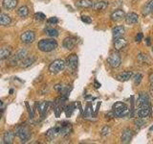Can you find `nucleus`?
I'll use <instances>...</instances> for the list:
<instances>
[{
  "mask_svg": "<svg viewBox=\"0 0 153 144\" xmlns=\"http://www.w3.org/2000/svg\"><path fill=\"white\" fill-rule=\"evenodd\" d=\"M11 56H12V48L11 47L0 48V61L7 60Z\"/></svg>",
  "mask_w": 153,
  "mask_h": 144,
  "instance_id": "aec40b11",
  "label": "nucleus"
},
{
  "mask_svg": "<svg viewBox=\"0 0 153 144\" xmlns=\"http://www.w3.org/2000/svg\"><path fill=\"white\" fill-rule=\"evenodd\" d=\"M80 19H81V21L86 23V24H90V23H92V19H91L90 16H80Z\"/></svg>",
  "mask_w": 153,
  "mask_h": 144,
  "instance_id": "c9c22d12",
  "label": "nucleus"
},
{
  "mask_svg": "<svg viewBox=\"0 0 153 144\" xmlns=\"http://www.w3.org/2000/svg\"><path fill=\"white\" fill-rule=\"evenodd\" d=\"M110 131H111V129H110L109 126H104L102 129V131H100V134H102V136H106L107 134H109Z\"/></svg>",
  "mask_w": 153,
  "mask_h": 144,
  "instance_id": "72a5a7b5",
  "label": "nucleus"
},
{
  "mask_svg": "<svg viewBox=\"0 0 153 144\" xmlns=\"http://www.w3.org/2000/svg\"><path fill=\"white\" fill-rule=\"evenodd\" d=\"M14 136H16V134H13L12 131L5 132L3 136V142L5 144H12L13 142Z\"/></svg>",
  "mask_w": 153,
  "mask_h": 144,
  "instance_id": "b1692460",
  "label": "nucleus"
},
{
  "mask_svg": "<svg viewBox=\"0 0 153 144\" xmlns=\"http://www.w3.org/2000/svg\"><path fill=\"white\" fill-rule=\"evenodd\" d=\"M60 129V136L63 137H68L72 133V124L68 122H62L61 126H59Z\"/></svg>",
  "mask_w": 153,
  "mask_h": 144,
  "instance_id": "f8f14e48",
  "label": "nucleus"
},
{
  "mask_svg": "<svg viewBox=\"0 0 153 144\" xmlns=\"http://www.w3.org/2000/svg\"><path fill=\"white\" fill-rule=\"evenodd\" d=\"M113 40H114V48H115V50H117V51L123 50V48L127 45V40L126 38H123V37L115 38Z\"/></svg>",
  "mask_w": 153,
  "mask_h": 144,
  "instance_id": "4468645a",
  "label": "nucleus"
},
{
  "mask_svg": "<svg viewBox=\"0 0 153 144\" xmlns=\"http://www.w3.org/2000/svg\"><path fill=\"white\" fill-rule=\"evenodd\" d=\"M17 0H3L2 6L6 10H13L17 6Z\"/></svg>",
  "mask_w": 153,
  "mask_h": 144,
  "instance_id": "393cba45",
  "label": "nucleus"
},
{
  "mask_svg": "<svg viewBox=\"0 0 153 144\" xmlns=\"http://www.w3.org/2000/svg\"><path fill=\"white\" fill-rule=\"evenodd\" d=\"M27 56H28V50L26 48H21V49H19L13 56L10 57L9 64L11 65H17L20 64Z\"/></svg>",
  "mask_w": 153,
  "mask_h": 144,
  "instance_id": "7ed1b4c3",
  "label": "nucleus"
},
{
  "mask_svg": "<svg viewBox=\"0 0 153 144\" xmlns=\"http://www.w3.org/2000/svg\"><path fill=\"white\" fill-rule=\"evenodd\" d=\"M44 33L45 35L51 38H56L59 36V31L56 30V28H51V27H46L44 29Z\"/></svg>",
  "mask_w": 153,
  "mask_h": 144,
  "instance_id": "cd10ccee",
  "label": "nucleus"
},
{
  "mask_svg": "<svg viewBox=\"0 0 153 144\" xmlns=\"http://www.w3.org/2000/svg\"><path fill=\"white\" fill-rule=\"evenodd\" d=\"M0 120H1V112H0Z\"/></svg>",
  "mask_w": 153,
  "mask_h": 144,
  "instance_id": "09e8293b",
  "label": "nucleus"
},
{
  "mask_svg": "<svg viewBox=\"0 0 153 144\" xmlns=\"http://www.w3.org/2000/svg\"><path fill=\"white\" fill-rule=\"evenodd\" d=\"M57 22H59V19H57L56 17H55V16H53V17L48 19V23H49V24H56Z\"/></svg>",
  "mask_w": 153,
  "mask_h": 144,
  "instance_id": "ea45409f",
  "label": "nucleus"
},
{
  "mask_svg": "<svg viewBox=\"0 0 153 144\" xmlns=\"http://www.w3.org/2000/svg\"><path fill=\"white\" fill-rule=\"evenodd\" d=\"M91 112H92V109H91V105H87V108L85 110V113H84V117L88 118L91 116Z\"/></svg>",
  "mask_w": 153,
  "mask_h": 144,
  "instance_id": "e433bc0d",
  "label": "nucleus"
},
{
  "mask_svg": "<svg viewBox=\"0 0 153 144\" xmlns=\"http://www.w3.org/2000/svg\"><path fill=\"white\" fill-rule=\"evenodd\" d=\"M20 40L25 44H30L36 40V33L33 31H26L20 36Z\"/></svg>",
  "mask_w": 153,
  "mask_h": 144,
  "instance_id": "9d476101",
  "label": "nucleus"
},
{
  "mask_svg": "<svg viewBox=\"0 0 153 144\" xmlns=\"http://www.w3.org/2000/svg\"><path fill=\"white\" fill-rule=\"evenodd\" d=\"M0 14H1V10H0Z\"/></svg>",
  "mask_w": 153,
  "mask_h": 144,
  "instance_id": "8fccbe9b",
  "label": "nucleus"
},
{
  "mask_svg": "<svg viewBox=\"0 0 153 144\" xmlns=\"http://www.w3.org/2000/svg\"><path fill=\"white\" fill-rule=\"evenodd\" d=\"M76 43H78V40H76V38H75V37H67L63 40L62 46H63L67 50H72V49H74V47L76 45Z\"/></svg>",
  "mask_w": 153,
  "mask_h": 144,
  "instance_id": "9b49d317",
  "label": "nucleus"
},
{
  "mask_svg": "<svg viewBox=\"0 0 153 144\" xmlns=\"http://www.w3.org/2000/svg\"><path fill=\"white\" fill-rule=\"evenodd\" d=\"M132 76H133L132 71H123L116 77V79L120 82H127L128 80L131 79Z\"/></svg>",
  "mask_w": 153,
  "mask_h": 144,
  "instance_id": "5701e85b",
  "label": "nucleus"
},
{
  "mask_svg": "<svg viewBox=\"0 0 153 144\" xmlns=\"http://www.w3.org/2000/svg\"><path fill=\"white\" fill-rule=\"evenodd\" d=\"M152 13H153V0H149V1H147L145 4V6H143L142 10V14H143V16H146Z\"/></svg>",
  "mask_w": 153,
  "mask_h": 144,
  "instance_id": "4be33fe9",
  "label": "nucleus"
},
{
  "mask_svg": "<svg viewBox=\"0 0 153 144\" xmlns=\"http://www.w3.org/2000/svg\"><path fill=\"white\" fill-rule=\"evenodd\" d=\"M36 61V57L33 56V57H26L20 64H19V66L21 68H27V67H30L31 65H33V64H35V62Z\"/></svg>",
  "mask_w": 153,
  "mask_h": 144,
  "instance_id": "f3484780",
  "label": "nucleus"
},
{
  "mask_svg": "<svg viewBox=\"0 0 153 144\" xmlns=\"http://www.w3.org/2000/svg\"><path fill=\"white\" fill-rule=\"evenodd\" d=\"M59 134H60V129H59V126H57V127H54L48 130L45 134V136L48 140L51 141V140H54L55 138H56Z\"/></svg>",
  "mask_w": 153,
  "mask_h": 144,
  "instance_id": "ddd939ff",
  "label": "nucleus"
},
{
  "mask_svg": "<svg viewBox=\"0 0 153 144\" xmlns=\"http://www.w3.org/2000/svg\"><path fill=\"white\" fill-rule=\"evenodd\" d=\"M108 6V2L106 1H97L93 3L92 9L94 11H103L107 8Z\"/></svg>",
  "mask_w": 153,
  "mask_h": 144,
  "instance_id": "a878e982",
  "label": "nucleus"
},
{
  "mask_svg": "<svg viewBox=\"0 0 153 144\" xmlns=\"http://www.w3.org/2000/svg\"><path fill=\"white\" fill-rule=\"evenodd\" d=\"M149 82H150V93L153 96V73L149 76Z\"/></svg>",
  "mask_w": 153,
  "mask_h": 144,
  "instance_id": "a19ab883",
  "label": "nucleus"
},
{
  "mask_svg": "<svg viewBox=\"0 0 153 144\" xmlns=\"http://www.w3.org/2000/svg\"><path fill=\"white\" fill-rule=\"evenodd\" d=\"M37 47L42 52H52L57 48V41L54 38H44V40L38 41Z\"/></svg>",
  "mask_w": 153,
  "mask_h": 144,
  "instance_id": "f03ea898",
  "label": "nucleus"
},
{
  "mask_svg": "<svg viewBox=\"0 0 153 144\" xmlns=\"http://www.w3.org/2000/svg\"><path fill=\"white\" fill-rule=\"evenodd\" d=\"M66 66L68 67V69L70 71H76L78 68L79 65V58L76 54H71L67 57V59L65 61Z\"/></svg>",
  "mask_w": 153,
  "mask_h": 144,
  "instance_id": "0eeeda50",
  "label": "nucleus"
},
{
  "mask_svg": "<svg viewBox=\"0 0 153 144\" xmlns=\"http://www.w3.org/2000/svg\"><path fill=\"white\" fill-rule=\"evenodd\" d=\"M36 110H38L39 114H41L43 118L47 114V112H49L50 109L53 107L52 102H49V101H42V102H36Z\"/></svg>",
  "mask_w": 153,
  "mask_h": 144,
  "instance_id": "423d86ee",
  "label": "nucleus"
},
{
  "mask_svg": "<svg viewBox=\"0 0 153 144\" xmlns=\"http://www.w3.org/2000/svg\"><path fill=\"white\" fill-rule=\"evenodd\" d=\"M124 33H126V29H124L123 26L119 25V26L114 27V28L112 29L113 40H115V38H121V37H123Z\"/></svg>",
  "mask_w": 153,
  "mask_h": 144,
  "instance_id": "a211bd4d",
  "label": "nucleus"
},
{
  "mask_svg": "<svg viewBox=\"0 0 153 144\" xmlns=\"http://www.w3.org/2000/svg\"><path fill=\"white\" fill-rule=\"evenodd\" d=\"M16 136L20 139L21 142H27L32 136L30 127L27 124H20L16 129Z\"/></svg>",
  "mask_w": 153,
  "mask_h": 144,
  "instance_id": "f257e3e1",
  "label": "nucleus"
},
{
  "mask_svg": "<svg viewBox=\"0 0 153 144\" xmlns=\"http://www.w3.org/2000/svg\"><path fill=\"white\" fill-rule=\"evenodd\" d=\"M138 104L139 105H143V104H150L149 103V96L146 93H140L138 98Z\"/></svg>",
  "mask_w": 153,
  "mask_h": 144,
  "instance_id": "c85d7f7f",
  "label": "nucleus"
},
{
  "mask_svg": "<svg viewBox=\"0 0 153 144\" xmlns=\"http://www.w3.org/2000/svg\"><path fill=\"white\" fill-rule=\"evenodd\" d=\"M12 22L11 16L7 14H0V26H8Z\"/></svg>",
  "mask_w": 153,
  "mask_h": 144,
  "instance_id": "bb28decb",
  "label": "nucleus"
},
{
  "mask_svg": "<svg viewBox=\"0 0 153 144\" xmlns=\"http://www.w3.org/2000/svg\"><path fill=\"white\" fill-rule=\"evenodd\" d=\"M25 105H26V107L28 109V112H29V114H30V118H33V116H35V112H33V110H32V109L30 108V105H29L28 102H25Z\"/></svg>",
  "mask_w": 153,
  "mask_h": 144,
  "instance_id": "4c0bfd02",
  "label": "nucleus"
},
{
  "mask_svg": "<svg viewBox=\"0 0 153 144\" xmlns=\"http://www.w3.org/2000/svg\"><path fill=\"white\" fill-rule=\"evenodd\" d=\"M150 42H151V41H150V40H149V38H146V44H147V45H149V44H150Z\"/></svg>",
  "mask_w": 153,
  "mask_h": 144,
  "instance_id": "a18cd8bd",
  "label": "nucleus"
},
{
  "mask_svg": "<svg viewBox=\"0 0 153 144\" xmlns=\"http://www.w3.org/2000/svg\"><path fill=\"white\" fill-rule=\"evenodd\" d=\"M75 110V105L74 104H70V105H67L64 107V112L66 114L67 117H70L72 114H73Z\"/></svg>",
  "mask_w": 153,
  "mask_h": 144,
  "instance_id": "7c9ffc66",
  "label": "nucleus"
},
{
  "mask_svg": "<svg viewBox=\"0 0 153 144\" xmlns=\"http://www.w3.org/2000/svg\"><path fill=\"white\" fill-rule=\"evenodd\" d=\"M93 3L92 0H78L76 2V6L80 9H89L92 8Z\"/></svg>",
  "mask_w": 153,
  "mask_h": 144,
  "instance_id": "412c9836",
  "label": "nucleus"
},
{
  "mask_svg": "<svg viewBox=\"0 0 153 144\" xmlns=\"http://www.w3.org/2000/svg\"><path fill=\"white\" fill-rule=\"evenodd\" d=\"M2 106H3V102L1 100H0V108H2Z\"/></svg>",
  "mask_w": 153,
  "mask_h": 144,
  "instance_id": "49530a36",
  "label": "nucleus"
},
{
  "mask_svg": "<svg viewBox=\"0 0 153 144\" xmlns=\"http://www.w3.org/2000/svg\"><path fill=\"white\" fill-rule=\"evenodd\" d=\"M152 53H153V48H152Z\"/></svg>",
  "mask_w": 153,
  "mask_h": 144,
  "instance_id": "3c124183",
  "label": "nucleus"
},
{
  "mask_svg": "<svg viewBox=\"0 0 153 144\" xmlns=\"http://www.w3.org/2000/svg\"><path fill=\"white\" fill-rule=\"evenodd\" d=\"M150 131H153V127H151V128H150Z\"/></svg>",
  "mask_w": 153,
  "mask_h": 144,
  "instance_id": "de8ad7c7",
  "label": "nucleus"
},
{
  "mask_svg": "<svg viewBox=\"0 0 153 144\" xmlns=\"http://www.w3.org/2000/svg\"><path fill=\"white\" fill-rule=\"evenodd\" d=\"M106 116H107L108 118H114V117H116V116H115V113H114L113 110H111V112H109L106 114Z\"/></svg>",
  "mask_w": 153,
  "mask_h": 144,
  "instance_id": "37998d69",
  "label": "nucleus"
},
{
  "mask_svg": "<svg viewBox=\"0 0 153 144\" xmlns=\"http://www.w3.org/2000/svg\"><path fill=\"white\" fill-rule=\"evenodd\" d=\"M0 40H1V37H0Z\"/></svg>",
  "mask_w": 153,
  "mask_h": 144,
  "instance_id": "603ef678",
  "label": "nucleus"
},
{
  "mask_svg": "<svg viewBox=\"0 0 153 144\" xmlns=\"http://www.w3.org/2000/svg\"><path fill=\"white\" fill-rule=\"evenodd\" d=\"M16 13L20 17H26L29 14V9L27 6H22L17 10Z\"/></svg>",
  "mask_w": 153,
  "mask_h": 144,
  "instance_id": "c756f323",
  "label": "nucleus"
},
{
  "mask_svg": "<svg viewBox=\"0 0 153 144\" xmlns=\"http://www.w3.org/2000/svg\"><path fill=\"white\" fill-rule=\"evenodd\" d=\"M142 40H143V33H139L138 35L136 36V41L140 42Z\"/></svg>",
  "mask_w": 153,
  "mask_h": 144,
  "instance_id": "79ce46f5",
  "label": "nucleus"
},
{
  "mask_svg": "<svg viewBox=\"0 0 153 144\" xmlns=\"http://www.w3.org/2000/svg\"><path fill=\"white\" fill-rule=\"evenodd\" d=\"M113 112L116 117H124L129 114V109L123 102H116L113 105Z\"/></svg>",
  "mask_w": 153,
  "mask_h": 144,
  "instance_id": "20e7f679",
  "label": "nucleus"
},
{
  "mask_svg": "<svg viewBox=\"0 0 153 144\" xmlns=\"http://www.w3.org/2000/svg\"><path fill=\"white\" fill-rule=\"evenodd\" d=\"M33 17H35V19L37 21H43V20H45L46 16L43 13H36Z\"/></svg>",
  "mask_w": 153,
  "mask_h": 144,
  "instance_id": "473e14b6",
  "label": "nucleus"
},
{
  "mask_svg": "<svg viewBox=\"0 0 153 144\" xmlns=\"http://www.w3.org/2000/svg\"><path fill=\"white\" fill-rule=\"evenodd\" d=\"M133 137V131L130 128L124 129L122 133V142L123 143H129Z\"/></svg>",
  "mask_w": 153,
  "mask_h": 144,
  "instance_id": "2eb2a0df",
  "label": "nucleus"
},
{
  "mask_svg": "<svg viewBox=\"0 0 153 144\" xmlns=\"http://www.w3.org/2000/svg\"><path fill=\"white\" fill-rule=\"evenodd\" d=\"M137 59L139 61V62H141V64H145V62H148V58L146 54H143V53H139L138 54V57Z\"/></svg>",
  "mask_w": 153,
  "mask_h": 144,
  "instance_id": "2f4dec72",
  "label": "nucleus"
},
{
  "mask_svg": "<svg viewBox=\"0 0 153 144\" xmlns=\"http://www.w3.org/2000/svg\"><path fill=\"white\" fill-rule=\"evenodd\" d=\"M124 19H126V24H128V25H133V24L138 23L139 16H138V14L135 13H128L127 14H126Z\"/></svg>",
  "mask_w": 153,
  "mask_h": 144,
  "instance_id": "dca6fc26",
  "label": "nucleus"
},
{
  "mask_svg": "<svg viewBox=\"0 0 153 144\" xmlns=\"http://www.w3.org/2000/svg\"><path fill=\"white\" fill-rule=\"evenodd\" d=\"M151 113V106L150 104H143L139 105L138 110V115L140 118H146Z\"/></svg>",
  "mask_w": 153,
  "mask_h": 144,
  "instance_id": "1a4fd4ad",
  "label": "nucleus"
},
{
  "mask_svg": "<svg viewBox=\"0 0 153 144\" xmlns=\"http://www.w3.org/2000/svg\"><path fill=\"white\" fill-rule=\"evenodd\" d=\"M66 64L63 60H55L49 65V72L52 74H57L65 68Z\"/></svg>",
  "mask_w": 153,
  "mask_h": 144,
  "instance_id": "39448f33",
  "label": "nucleus"
},
{
  "mask_svg": "<svg viewBox=\"0 0 153 144\" xmlns=\"http://www.w3.org/2000/svg\"><path fill=\"white\" fill-rule=\"evenodd\" d=\"M64 88H65V86L62 84H57L55 86V89L57 91V92H61V91L64 89Z\"/></svg>",
  "mask_w": 153,
  "mask_h": 144,
  "instance_id": "58836bf2",
  "label": "nucleus"
},
{
  "mask_svg": "<svg viewBox=\"0 0 153 144\" xmlns=\"http://www.w3.org/2000/svg\"><path fill=\"white\" fill-rule=\"evenodd\" d=\"M95 88H100V85L98 83L97 81H95Z\"/></svg>",
  "mask_w": 153,
  "mask_h": 144,
  "instance_id": "c03bdc74",
  "label": "nucleus"
},
{
  "mask_svg": "<svg viewBox=\"0 0 153 144\" xmlns=\"http://www.w3.org/2000/svg\"><path fill=\"white\" fill-rule=\"evenodd\" d=\"M142 79H143V75L140 73H137V74H135V76H134V83H135V85L138 86L141 83Z\"/></svg>",
  "mask_w": 153,
  "mask_h": 144,
  "instance_id": "f704fd0d",
  "label": "nucleus"
},
{
  "mask_svg": "<svg viewBox=\"0 0 153 144\" xmlns=\"http://www.w3.org/2000/svg\"><path fill=\"white\" fill-rule=\"evenodd\" d=\"M124 16H126V13H124L123 10H116V11L111 14L110 18H111L113 21H120V20H122L123 18H124Z\"/></svg>",
  "mask_w": 153,
  "mask_h": 144,
  "instance_id": "6ab92c4d",
  "label": "nucleus"
},
{
  "mask_svg": "<svg viewBox=\"0 0 153 144\" xmlns=\"http://www.w3.org/2000/svg\"><path fill=\"white\" fill-rule=\"evenodd\" d=\"M107 62L108 64L113 67V68H117L122 64V58L120 56L119 53L114 52L112 54H110L109 57L107 58Z\"/></svg>",
  "mask_w": 153,
  "mask_h": 144,
  "instance_id": "6e6552de",
  "label": "nucleus"
}]
</instances>
